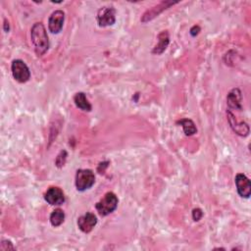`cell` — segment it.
Listing matches in <instances>:
<instances>
[{
  "instance_id": "10",
  "label": "cell",
  "mask_w": 251,
  "mask_h": 251,
  "mask_svg": "<svg viewBox=\"0 0 251 251\" xmlns=\"http://www.w3.org/2000/svg\"><path fill=\"white\" fill-rule=\"evenodd\" d=\"M234 182L239 196L242 198H249L251 194V182L249 178L243 174H237Z\"/></svg>"
},
{
  "instance_id": "3",
  "label": "cell",
  "mask_w": 251,
  "mask_h": 251,
  "mask_svg": "<svg viewBox=\"0 0 251 251\" xmlns=\"http://www.w3.org/2000/svg\"><path fill=\"white\" fill-rule=\"evenodd\" d=\"M95 183V175L92 170L79 169L75 174V184L78 191H85L93 186Z\"/></svg>"
},
{
  "instance_id": "21",
  "label": "cell",
  "mask_w": 251,
  "mask_h": 251,
  "mask_svg": "<svg viewBox=\"0 0 251 251\" xmlns=\"http://www.w3.org/2000/svg\"><path fill=\"white\" fill-rule=\"evenodd\" d=\"M9 29H10L9 22H7V20L5 19V20H4V30H5L6 32H8V31H9Z\"/></svg>"
},
{
  "instance_id": "20",
  "label": "cell",
  "mask_w": 251,
  "mask_h": 251,
  "mask_svg": "<svg viewBox=\"0 0 251 251\" xmlns=\"http://www.w3.org/2000/svg\"><path fill=\"white\" fill-rule=\"evenodd\" d=\"M199 31H200V26L199 25H193L189 30V32L192 36H196L199 33Z\"/></svg>"
},
{
  "instance_id": "1",
  "label": "cell",
  "mask_w": 251,
  "mask_h": 251,
  "mask_svg": "<svg viewBox=\"0 0 251 251\" xmlns=\"http://www.w3.org/2000/svg\"><path fill=\"white\" fill-rule=\"evenodd\" d=\"M30 40L37 56L44 55L49 49V38L42 23H35L30 28Z\"/></svg>"
},
{
  "instance_id": "12",
  "label": "cell",
  "mask_w": 251,
  "mask_h": 251,
  "mask_svg": "<svg viewBox=\"0 0 251 251\" xmlns=\"http://www.w3.org/2000/svg\"><path fill=\"white\" fill-rule=\"evenodd\" d=\"M241 101H242V95L239 88H233L228 92L226 96V105L228 110L241 111L242 110Z\"/></svg>"
},
{
  "instance_id": "13",
  "label": "cell",
  "mask_w": 251,
  "mask_h": 251,
  "mask_svg": "<svg viewBox=\"0 0 251 251\" xmlns=\"http://www.w3.org/2000/svg\"><path fill=\"white\" fill-rule=\"evenodd\" d=\"M170 43V37H169V32L167 30H163L158 34V43L152 50L153 54L160 55L162 54L168 47Z\"/></svg>"
},
{
  "instance_id": "14",
  "label": "cell",
  "mask_w": 251,
  "mask_h": 251,
  "mask_svg": "<svg viewBox=\"0 0 251 251\" xmlns=\"http://www.w3.org/2000/svg\"><path fill=\"white\" fill-rule=\"evenodd\" d=\"M74 102L75 104V106L82 110V111H85V112H90L91 109H92V106L91 104L89 103V101L87 100L86 98V95L85 93L83 92H77L75 94L74 96Z\"/></svg>"
},
{
  "instance_id": "16",
  "label": "cell",
  "mask_w": 251,
  "mask_h": 251,
  "mask_svg": "<svg viewBox=\"0 0 251 251\" xmlns=\"http://www.w3.org/2000/svg\"><path fill=\"white\" fill-rule=\"evenodd\" d=\"M50 223L53 226H61L64 221H65V213L62 209H55L54 211H52V213L50 214Z\"/></svg>"
},
{
  "instance_id": "19",
  "label": "cell",
  "mask_w": 251,
  "mask_h": 251,
  "mask_svg": "<svg viewBox=\"0 0 251 251\" xmlns=\"http://www.w3.org/2000/svg\"><path fill=\"white\" fill-rule=\"evenodd\" d=\"M203 217V212L200 208H195L192 210V219L194 222H198Z\"/></svg>"
},
{
  "instance_id": "4",
  "label": "cell",
  "mask_w": 251,
  "mask_h": 251,
  "mask_svg": "<svg viewBox=\"0 0 251 251\" xmlns=\"http://www.w3.org/2000/svg\"><path fill=\"white\" fill-rule=\"evenodd\" d=\"M11 71L13 77L21 83L26 82L30 78V71L27 65L21 59H16L12 62Z\"/></svg>"
},
{
  "instance_id": "7",
  "label": "cell",
  "mask_w": 251,
  "mask_h": 251,
  "mask_svg": "<svg viewBox=\"0 0 251 251\" xmlns=\"http://www.w3.org/2000/svg\"><path fill=\"white\" fill-rule=\"evenodd\" d=\"M45 201L52 206H60L65 202L64 191L58 186L49 187L44 194Z\"/></svg>"
},
{
  "instance_id": "5",
  "label": "cell",
  "mask_w": 251,
  "mask_h": 251,
  "mask_svg": "<svg viewBox=\"0 0 251 251\" xmlns=\"http://www.w3.org/2000/svg\"><path fill=\"white\" fill-rule=\"evenodd\" d=\"M97 24L101 27L113 25L116 22V10L113 7L104 6L97 12Z\"/></svg>"
},
{
  "instance_id": "2",
  "label": "cell",
  "mask_w": 251,
  "mask_h": 251,
  "mask_svg": "<svg viewBox=\"0 0 251 251\" xmlns=\"http://www.w3.org/2000/svg\"><path fill=\"white\" fill-rule=\"evenodd\" d=\"M118 203H119V199L117 195L114 192L110 191V192H107L95 204V209L101 217H105L113 213L117 209Z\"/></svg>"
},
{
  "instance_id": "18",
  "label": "cell",
  "mask_w": 251,
  "mask_h": 251,
  "mask_svg": "<svg viewBox=\"0 0 251 251\" xmlns=\"http://www.w3.org/2000/svg\"><path fill=\"white\" fill-rule=\"evenodd\" d=\"M0 249L2 251H8V250H15V247H14L13 243L10 240L3 239L1 241V244H0Z\"/></svg>"
},
{
  "instance_id": "9",
  "label": "cell",
  "mask_w": 251,
  "mask_h": 251,
  "mask_svg": "<svg viewBox=\"0 0 251 251\" xmlns=\"http://www.w3.org/2000/svg\"><path fill=\"white\" fill-rule=\"evenodd\" d=\"M176 3H177V2H173V1H163V2L159 3L158 5L152 7L151 9L147 10V11L143 14V16H142V18H141V22H142V23H147V22L153 20L154 18L158 17L163 11H165V10L168 9V8H170L171 6H174V5L176 4Z\"/></svg>"
},
{
  "instance_id": "8",
  "label": "cell",
  "mask_w": 251,
  "mask_h": 251,
  "mask_svg": "<svg viewBox=\"0 0 251 251\" xmlns=\"http://www.w3.org/2000/svg\"><path fill=\"white\" fill-rule=\"evenodd\" d=\"M64 21H65V13L62 10L54 11L50 15L49 20H48L49 31L54 34L59 33L63 28Z\"/></svg>"
},
{
  "instance_id": "15",
  "label": "cell",
  "mask_w": 251,
  "mask_h": 251,
  "mask_svg": "<svg viewBox=\"0 0 251 251\" xmlns=\"http://www.w3.org/2000/svg\"><path fill=\"white\" fill-rule=\"evenodd\" d=\"M176 125H180L182 126L183 132L186 136L193 135L197 131V128H196V126H195L194 122L190 119H181V120L176 122Z\"/></svg>"
},
{
  "instance_id": "6",
  "label": "cell",
  "mask_w": 251,
  "mask_h": 251,
  "mask_svg": "<svg viewBox=\"0 0 251 251\" xmlns=\"http://www.w3.org/2000/svg\"><path fill=\"white\" fill-rule=\"evenodd\" d=\"M226 117L228 124L231 127V129L239 136H247L249 134V126L246 123L242 121H238L235 117V115L229 111L226 110Z\"/></svg>"
},
{
  "instance_id": "11",
  "label": "cell",
  "mask_w": 251,
  "mask_h": 251,
  "mask_svg": "<svg viewBox=\"0 0 251 251\" xmlns=\"http://www.w3.org/2000/svg\"><path fill=\"white\" fill-rule=\"evenodd\" d=\"M96 224H97V218L91 212H86L84 215L80 216L77 219V226L84 233L90 232L94 228Z\"/></svg>"
},
{
  "instance_id": "17",
  "label": "cell",
  "mask_w": 251,
  "mask_h": 251,
  "mask_svg": "<svg viewBox=\"0 0 251 251\" xmlns=\"http://www.w3.org/2000/svg\"><path fill=\"white\" fill-rule=\"evenodd\" d=\"M67 157H68V153L66 150H61L60 153L57 155L56 157V160H55V165L58 167V168H62L65 163H66V160H67Z\"/></svg>"
}]
</instances>
